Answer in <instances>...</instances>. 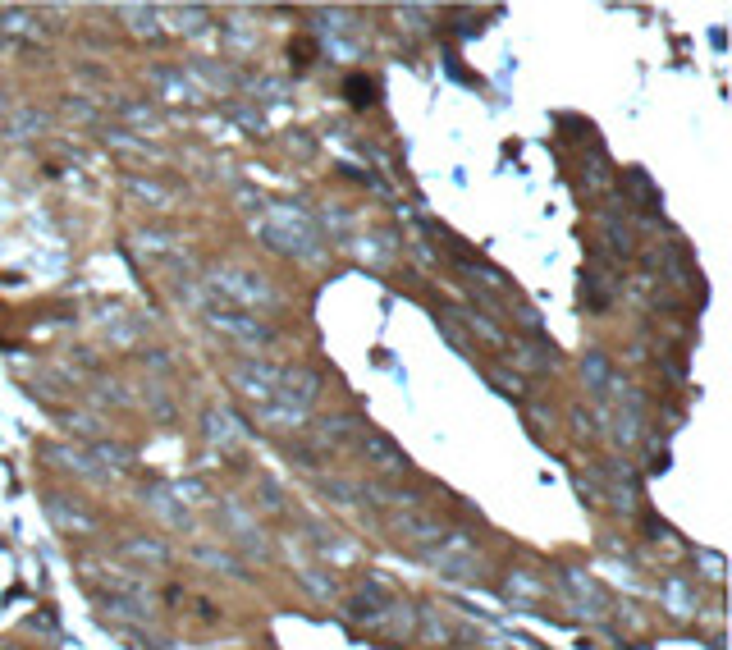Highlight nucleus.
<instances>
[{
  "label": "nucleus",
  "instance_id": "9d476101",
  "mask_svg": "<svg viewBox=\"0 0 732 650\" xmlns=\"http://www.w3.org/2000/svg\"><path fill=\"white\" fill-rule=\"evenodd\" d=\"M582 371L591 376V385L600 394H609V385H614V376H609V362L600 358V353H586V362H582Z\"/></svg>",
  "mask_w": 732,
  "mask_h": 650
},
{
  "label": "nucleus",
  "instance_id": "f257e3e1",
  "mask_svg": "<svg viewBox=\"0 0 732 650\" xmlns=\"http://www.w3.org/2000/svg\"><path fill=\"white\" fill-rule=\"evenodd\" d=\"M421 554H426V559H431L444 577H467L476 568V541H472V536H463V531L440 536L431 550H421Z\"/></svg>",
  "mask_w": 732,
  "mask_h": 650
},
{
  "label": "nucleus",
  "instance_id": "20e7f679",
  "mask_svg": "<svg viewBox=\"0 0 732 650\" xmlns=\"http://www.w3.org/2000/svg\"><path fill=\"white\" fill-rule=\"evenodd\" d=\"M234 385L248 394V399L270 403V399H275V385H280V367H270V362H238V367H234Z\"/></svg>",
  "mask_w": 732,
  "mask_h": 650
},
{
  "label": "nucleus",
  "instance_id": "4468645a",
  "mask_svg": "<svg viewBox=\"0 0 732 650\" xmlns=\"http://www.w3.org/2000/svg\"><path fill=\"white\" fill-rule=\"evenodd\" d=\"M668 605H673L668 614H678V618L691 614V596H687V586L682 582H668Z\"/></svg>",
  "mask_w": 732,
  "mask_h": 650
},
{
  "label": "nucleus",
  "instance_id": "2eb2a0df",
  "mask_svg": "<svg viewBox=\"0 0 732 650\" xmlns=\"http://www.w3.org/2000/svg\"><path fill=\"white\" fill-rule=\"evenodd\" d=\"M289 55H293V65H298V69H302V65H312V55H316V42H312V37H298V42L289 46Z\"/></svg>",
  "mask_w": 732,
  "mask_h": 650
},
{
  "label": "nucleus",
  "instance_id": "f03ea898",
  "mask_svg": "<svg viewBox=\"0 0 732 650\" xmlns=\"http://www.w3.org/2000/svg\"><path fill=\"white\" fill-rule=\"evenodd\" d=\"M394 605H399V600H394V591H389L380 577H366L353 596H348V614H353L357 623H371V628H380Z\"/></svg>",
  "mask_w": 732,
  "mask_h": 650
},
{
  "label": "nucleus",
  "instance_id": "423d86ee",
  "mask_svg": "<svg viewBox=\"0 0 732 650\" xmlns=\"http://www.w3.org/2000/svg\"><path fill=\"white\" fill-rule=\"evenodd\" d=\"M216 325L220 330H229V335L248 339V344H275V330H270L266 321H257V316L248 312H216Z\"/></svg>",
  "mask_w": 732,
  "mask_h": 650
},
{
  "label": "nucleus",
  "instance_id": "39448f33",
  "mask_svg": "<svg viewBox=\"0 0 732 650\" xmlns=\"http://www.w3.org/2000/svg\"><path fill=\"white\" fill-rule=\"evenodd\" d=\"M394 531H399V541L417 545V550H431V545L444 536L440 518H431V513H417V509L403 513V518H394Z\"/></svg>",
  "mask_w": 732,
  "mask_h": 650
},
{
  "label": "nucleus",
  "instance_id": "9b49d317",
  "mask_svg": "<svg viewBox=\"0 0 732 650\" xmlns=\"http://www.w3.org/2000/svg\"><path fill=\"white\" fill-rule=\"evenodd\" d=\"M51 513H55V522H60V527H78V531H92V518H87L83 509H74V513H69V509H65V499H60V495L51 499Z\"/></svg>",
  "mask_w": 732,
  "mask_h": 650
},
{
  "label": "nucleus",
  "instance_id": "ddd939ff",
  "mask_svg": "<svg viewBox=\"0 0 732 650\" xmlns=\"http://www.w3.org/2000/svg\"><path fill=\"white\" fill-rule=\"evenodd\" d=\"M124 554H138V559H151V564H165V559H170L165 545H156V541H124Z\"/></svg>",
  "mask_w": 732,
  "mask_h": 650
},
{
  "label": "nucleus",
  "instance_id": "6e6552de",
  "mask_svg": "<svg viewBox=\"0 0 732 650\" xmlns=\"http://www.w3.org/2000/svg\"><path fill=\"white\" fill-rule=\"evenodd\" d=\"M623 184L632 188L636 197H641V206H646V211H659V193H655V188H650L646 170H627V174H623Z\"/></svg>",
  "mask_w": 732,
  "mask_h": 650
},
{
  "label": "nucleus",
  "instance_id": "7ed1b4c3",
  "mask_svg": "<svg viewBox=\"0 0 732 650\" xmlns=\"http://www.w3.org/2000/svg\"><path fill=\"white\" fill-rule=\"evenodd\" d=\"M357 454H366V463H376L380 472H408V454H403L399 445H394V440H389V435H380V431H371V426H366L362 435H357Z\"/></svg>",
  "mask_w": 732,
  "mask_h": 650
},
{
  "label": "nucleus",
  "instance_id": "1a4fd4ad",
  "mask_svg": "<svg viewBox=\"0 0 732 650\" xmlns=\"http://www.w3.org/2000/svg\"><path fill=\"white\" fill-rule=\"evenodd\" d=\"M604 239H609V248H614L618 257H632V243H636V239H632V229L618 225L614 216H604Z\"/></svg>",
  "mask_w": 732,
  "mask_h": 650
},
{
  "label": "nucleus",
  "instance_id": "f8f14e48",
  "mask_svg": "<svg viewBox=\"0 0 732 650\" xmlns=\"http://www.w3.org/2000/svg\"><path fill=\"white\" fill-rule=\"evenodd\" d=\"M344 92H348V101H353V106H371V101H376V83H371V78H362V74L348 78Z\"/></svg>",
  "mask_w": 732,
  "mask_h": 650
},
{
  "label": "nucleus",
  "instance_id": "0eeeda50",
  "mask_svg": "<svg viewBox=\"0 0 732 650\" xmlns=\"http://www.w3.org/2000/svg\"><path fill=\"white\" fill-rule=\"evenodd\" d=\"M206 435H211V440H220V445H238V440H243V435L248 431H238V417L234 412H225V408H211L206 412Z\"/></svg>",
  "mask_w": 732,
  "mask_h": 650
}]
</instances>
